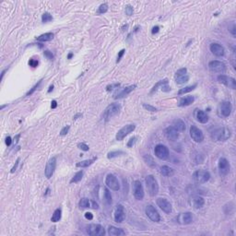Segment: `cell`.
<instances>
[{"mask_svg": "<svg viewBox=\"0 0 236 236\" xmlns=\"http://www.w3.org/2000/svg\"><path fill=\"white\" fill-rule=\"evenodd\" d=\"M81 116H82L81 113H77V115H76L73 117V119H74V120H75V119H78V117H81Z\"/></svg>", "mask_w": 236, "mask_h": 236, "instance_id": "cell-61", "label": "cell"}, {"mask_svg": "<svg viewBox=\"0 0 236 236\" xmlns=\"http://www.w3.org/2000/svg\"><path fill=\"white\" fill-rule=\"evenodd\" d=\"M56 106H57V102H56V101H52L51 108H52V109H55V108H56Z\"/></svg>", "mask_w": 236, "mask_h": 236, "instance_id": "cell-60", "label": "cell"}, {"mask_svg": "<svg viewBox=\"0 0 236 236\" xmlns=\"http://www.w3.org/2000/svg\"><path fill=\"white\" fill-rule=\"evenodd\" d=\"M123 154H124V152L121 151V150L111 151V152H109V153L107 154V158L108 159H113V158H116V157L121 156V155H123Z\"/></svg>", "mask_w": 236, "mask_h": 236, "instance_id": "cell-40", "label": "cell"}, {"mask_svg": "<svg viewBox=\"0 0 236 236\" xmlns=\"http://www.w3.org/2000/svg\"><path fill=\"white\" fill-rule=\"evenodd\" d=\"M90 208L93 209H99V205L94 200H91V206H90Z\"/></svg>", "mask_w": 236, "mask_h": 236, "instance_id": "cell-56", "label": "cell"}, {"mask_svg": "<svg viewBox=\"0 0 236 236\" xmlns=\"http://www.w3.org/2000/svg\"><path fill=\"white\" fill-rule=\"evenodd\" d=\"M85 218L89 220H91L93 219V215H92V213H90V212H86L85 213Z\"/></svg>", "mask_w": 236, "mask_h": 236, "instance_id": "cell-54", "label": "cell"}, {"mask_svg": "<svg viewBox=\"0 0 236 236\" xmlns=\"http://www.w3.org/2000/svg\"><path fill=\"white\" fill-rule=\"evenodd\" d=\"M107 10H108V4L107 3H103V4L99 6L98 10H97V14H103L105 12H107Z\"/></svg>", "mask_w": 236, "mask_h": 236, "instance_id": "cell-39", "label": "cell"}, {"mask_svg": "<svg viewBox=\"0 0 236 236\" xmlns=\"http://www.w3.org/2000/svg\"><path fill=\"white\" fill-rule=\"evenodd\" d=\"M69 129H70V126H64L62 129H61V131H60V135L61 136H65L68 133V131H69Z\"/></svg>", "mask_w": 236, "mask_h": 236, "instance_id": "cell-48", "label": "cell"}, {"mask_svg": "<svg viewBox=\"0 0 236 236\" xmlns=\"http://www.w3.org/2000/svg\"><path fill=\"white\" fill-rule=\"evenodd\" d=\"M218 168H219V172L220 175L225 176L230 172V169H231L230 162H228V159L225 158H219V163H218Z\"/></svg>", "mask_w": 236, "mask_h": 236, "instance_id": "cell-12", "label": "cell"}, {"mask_svg": "<svg viewBox=\"0 0 236 236\" xmlns=\"http://www.w3.org/2000/svg\"><path fill=\"white\" fill-rule=\"evenodd\" d=\"M209 49H210L212 54L216 56H218V57H222L225 54V50H224L223 46H222L220 44L216 43H211L210 46H209Z\"/></svg>", "mask_w": 236, "mask_h": 236, "instance_id": "cell-21", "label": "cell"}, {"mask_svg": "<svg viewBox=\"0 0 236 236\" xmlns=\"http://www.w3.org/2000/svg\"><path fill=\"white\" fill-rule=\"evenodd\" d=\"M97 158H93V159H84V161H81L79 162H78L76 164L77 167H80V168H86V167H89L95 161H96Z\"/></svg>", "mask_w": 236, "mask_h": 236, "instance_id": "cell-30", "label": "cell"}, {"mask_svg": "<svg viewBox=\"0 0 236 236\" xmlns=\"http://www.w3.org/2000/svg\"><path fill=\"white\" fill-rule=\"evenodd\" d=\"M204 204H205V200L203 197L201 196H195L193 197V199H192V205H193V207L194 209H198L200 208H202L204 206Z\"/></svg>", "mask_w": 236, "mask_h": 236, "instance_id": "cell-26", "label": "cell"}, {"mask_svg": "<svg viewBox=\"0 0 236 236\" xmlns=\"http://www.w3.org/2000/svg\"><path fill=\"white\" fill-rule=\"evenodd\" d=\"M126 218V213H125V209L123 207V205H117L115 208V220L117 223H122L124 222V219Z\"/></svg>", "mask_w": 236, "mask_h": 236, "instance_id": "cell-20", "label": "cell"}, {"mask_svg": "<svg viewBox=\"0 0 236 236\" xmlns=\"http://www.w3.org/2000/svg\"><path fill=\"white\" fill-rule=\"evenodd\" d=\"M108 233L110 235H113V236H120V235H125L126 234V232L123 231V229L115 227V226H109Z\"/></svg>", "mask_w": 236, "mask_h": 236, "instance_id": "cell-27", "label": "cell"}, {"mask_svg": "<svg viewBox=\"0 0 236 236\" xmlns=\"http://www.w3.org/2000/svg\"><path fill=\"white\" fill-rule=\"evenodd\" d=\"M79 206L80 209H87V208H90L91 206V200H89L87 197H83L81 198L79 202Z\"/></svg>", "mask_w": 236, "mask_h": 236, "instance_id": "cell-31", "label": "cell"}, {"mask_svg": "<svg viewBox=\"0 0 236 236\" xmlns=\"http://www.w3.org/2000/svg\"><path fill=\"white\" fill-rule=\"evenodd\" d=\"M189 81V76L188 75H183V76H180V77H177L175 79V82H176V84H185V83L188 82Z\"/></svg>", "mask_w": 236, "mask_h": 236, "instance_id": "cell-34", "label": "cell"}, {"mask_svg": "<svg viewBox=\"0 0 236 236\" xmlns=\"http://www.w3.org/2000/svg\"><path fill=\"white\" fill-rule=\"evenodd\" d=\"M190 136L196 143H200L204 140L203 132L195 126H191V127H190Z\"/></svg>", "mask_w": 236, "mask_h": 236, "instance_id": "cell-16", "label": "cell"}, {"mask_svg": "<svg viewBox=\"0 0 236 236\" xmlns=\"http://www.w3.org/2000/svg\"><path fill=\"white\" fill-rule=\"evenodd\" d=\"M41 82H42V80H40L39 82H38V83H37V84H36V85H34V86L32 87V89H30V91H28V92H27V94H26V96H30V95H32V93L34 92V91H35V90L37 89V88H38V87H39V85L41 84Z\"/></svg>", "mask_w": 236, "mask_h": 236, "instance_id": "cell-46", "label": "cell"}, {"mask_svg": "<svg viewBox=\"0 0 236 236\" xmlns=\"http://www.w3.org/2000/svg\"><path fill=\"white\" fill-rule=\"evenodd\" d=\"M53 19V17H52V15L49 13V12H45L43 14V16H42V21L43 22V23H46V22H49Z\"/></svg>", "mask_w": 236, "mask_h": 236, "instance_id": "cell-41", "label": "cell"}, {"mask_svg": "<svg viewBox=\"0 0 236 236\" xmlns=\"http://www.w3.org/2000/svg\"><path fill=\"white\" fill-rule=\"evenodd\" d=\"M11 142H12V139H11V138L10 136H6V139H5V143H6V145L9 147V146H10V144H11Z\"/></svg>", "mask_w": 236, "mask_h": 236, "instance_id": "cell-55", "label": "cell"}, {"mask_svg": "<svg viewBox=\"0 0 236 236\" xmlns=\"http://www.w3.org/2000/svg\"><path fill=\"white\" fill-rule=\"evenodd\" d=\"M78 148L79 149L83 150V151H88L89 149V146L87 145V144H85V143H79L78 144Z\"/></svg>", "mask_w": 236, "mask_h": 236, "instance_id": "cell-45", "label": "cell"}, {"mask_svg": "<svg viewBox=\"0 0 236 236\" xmlns=\"http://www.w3.org/2000/svg\"><path fill=\"white\" fill-rule=\"evenodd\" d=\"M6 105H2L1 107H0V109H1V110H2V109H4V108L6 107Z\"/></svg>", "mask_w": 236, "mask_h": 236, "instance_id": "cell-64", "label": "cell"}, {"mask_svg": "<svg viewBox=\"0 0 236 236\" xmlns=\"http://www.w3.org/2000/svg\"><path fill=\"white\" fill-rule=\"evenodd\" d=\"M56 158L53 157L47 162L46 166H45L44 174H45V177L47 179H50L53 176V174H54L55 170H56Z\"/></svg>", "mask_w": 236, "mask_h": 236, "instance_id": "cell-13", "label": "cell"}, {"mask_svg": "<svg viewBox=\"0 0 236 236\" xmlns=\"http://www.w3.org/2000/svg\"><path fill=\"white\" fill-rule=\"evenodd\" d=\"M120 86V84H112V85H108L107 87H106V90L107 91H110L113 89H118Z\"/></svg>", "mask_w": 236, "mask_h": 236, "instance_id": "cell-52", "label": "cell"}, {"mask_svg": "<svg viewBox=\"0 0 236 236\" xmlns=\"http://www.w3.org/2000/svg\"><path fill=\"white\" fill-rule=\"evenodd\" d=\"M196 118L201 124H206L209 122L208 115L206 113V112H204L202 110H196Z\"/></svg>", "mask_w": 236, "mask_h": 236, "instance_id": "cell-23", "label": "cell"}, {"mask_svg": "<svg viewBox=\"0 0 236 236\" xmlns=\"http://www.w3.org/2000/svg\"><path fill=\"white\" fill-rule=\"evenodd\" d=\"M136 87V85H131V86H128V87H126V88H123V89H116V91L113 93V98H115V99L124 98V97L127 96L129 93H130L133 89H135Z\"/></svg>", "mask_w": 236, "mask_h": 236, "instance_id": "cell-18", "label": "cell"}, {"mask_svg": "<svg viewBox=\"0 0 236 236\" xmlns=\"http://www.w3.org/2000/svg\"><path fill=\"white\" fill-rule=\"evenodd\" d=\"M144 161H145V162L149 167H151V168H155V167H156V163L154 162V159L150 155H145V156H144Z\"/></svg>", "mask_w": 236, "mask_h": 236, "instance_id": "cell-36", "label": "cell"}, {"mask_svg": "<svg viewBox=\"0 0 236 236\" xmlns=\"http://www.w3.org/2000/svg\"><path fill=\"white\" fill-rule=\"evenodd\" d=\"M136 139H138V138H136V136H133V138H131L130 139L128 140V142H127V147L128 148H132L135 145V144H136Z\"/></svg>", "mask_w": 236, "mask_h": 236, "instance_id": "cell-44", "label": "cell"}, {"mask_svg": "<svg viewBox=\"0 0 236 236\" xmlns=\"http://www.w3.org/2000/svg\"><path fill=\"white\" fill-rule=\"evenodd\" d=\"M103 198L106 201L107 204H112V196H111V192L107 188H103Z\"/></svg>", "mask_w": 236, "mask_h": 236, "instance_id": "cell-38", "label": "cell"}, {"mask_svg": "<svg viewBox=\"0 0 236 236\" xmlns=\"http://www.w3.org/2000/svg\"><path fill=\"white\" fill-rule=\"evenodd\" d=\"M159 26H155L153 27V29H152V34H155V33H158L159 32Z\"/></svg>", "mask_w": 236, "mask_h": 236, "instance_id": "cell-58", "label": "cell"}, {"mask_svg": "<svg viewBox=\"0 0 236 236\" xmlns=\"http://www.w3.org/2000/svg\"><path fill=\"white\" fill-rule=\"evenodd\" d=\"M218 81L219 83H222V84L225 85L229 89H236V80L233 78L229 77V76L219 75V76H218Z\"/></svg>", "mask_w": 236, "mask_h": 236, "instance_id": "cell-11", "label": "cell"}, {"mask_svg": "<svg viewBox=\"0 0 236 236\" xmlns=\"http://www.w3.org/2000/svg\"><path fill=\"white\" fill-rule=\"evenodd\" d=\"M105 185L113 191H118L120 189V183L117 177L112 173L107 174V176L105 178Z\"/></svg>", "mask_w": 236, "mask_h": 236, "instance_id": "cell-9", "label": "cell"}, {"mask_svg": "<svg viewBox=\"0 0 236 236\" xmlns=\"http://www.w3.org/2000/svg\"><path fill=\"white\" fill-rule=\"evenodd\" d=\"M133 6H130V5H128L126 6V14L127 15V16H131V15H133Z\"/></svg>", "mask_w": 236, "mask_h": 236, "instance_id": "cell-47", "label": "cell"}, {"mask_svg": "<svg viewBox=\"0 0 236 236\" xmlns=\"http://www.w3.org/2000/svg\"><path fill=\"white\" fill-rule=\"evenodd\" d=\"M177 222L183 225H188L193 222V215L191 212L182 213L177 217Z\"/></svg>", "mask_w": 236, "mask_h": 236, "instance_id": "cell-19", "label": "cell"}, {"mask_svg": "<svg viewBox=\"0 0 236 236\" xmlns=\"http://www.w3.org/2000/svg\"><path fill=\"white\" fill-rule=\"evenodd\" d=\"M145 212H146V215L152 220V222H159V219H161L159 212L156 210V209L152 206V205H148V206L146 207Z\"/></svg>", "mask_w": 236, "mask_h": 236, "instance_id": "cell-17", "label": "cell"}, {"mask_svg": "<svg viewBox=\"0 0 236 236\" xmlns=\"http://www.w3.org/2000/svg\"><path fill=\"white\" fill-rule=\"evenodd\" d=\"M165 84H168V79H163V80H161V81L157 82L156 84L153 86V88H152V89H151V91H150V94H152L153 92H155V91H156L159 88H161V89H162V87L163 85H165Z\"/></svg>", "mask_w": 236, "mask_h": 236, "instance_id": "cell-33", "label": "cell"}, {"mask_svg": "<svg viewBox=\"0 0 236 236\" xmlns=\"http://www.w3.org/2000/svg\"><path fill=\"white\" fill-rule=\"evenodd\" d=\"M53 38H54V33L46 32V33H43L40 36H38L36 38V40L39 41V42H49L53 39Z\"/></svg>", "mask_w": 236, "mask_h": 236, "instance_id": "cell-29", "label": "cell"}, {"mask_svg": "<svg viewBox=\"0 0 236 236\" xmlns=\"http://www.w3.org/2000/svg\"><path fill=\"white\" fill-rule=\"evenodd\" d=\"M29 65L32 67H36L38 65H39V62H38V60H36V59H30L29 61Z\"/></svg>", "mask_w": 236, "mask_h": 236, "instance_id": "cell-49", "label": "cell"}, {"mask_svg": "<svg viewBox=\"0 0 236 236\" xmlns=\"http://www.w3.org/2000/svg\"><path fill=\"white\" fill-rule=\"evenodd\" d=\"M82 176H83V171H79L77 173L75 174V175L73 176V178L70 180V184H77V183H79V181H81L82 179Z\"/></svg>", "mask_w": 236, "mask_h": 236, "instance_id": "cell-37", "label": "cell"}, {"mask_svg": "<svg viewBox=\"0 0 236 236\" xmlns=\"http://www.w3.org/2000/svg\"><path fill=\"white\" fill-rule=\"evenodd\" d=\"M125 52H126L125 49H122V50L118 53V56H117V60H116V62H117V63L121 60V58L123 57V56H124V54H125Z\"/></svg>", "mask_w": 236, "mask_h": 236, "instance_id": "cell-53", "label": "cell"}, {"mask_svg": "<svg viewBox=\"0 0 236 236\" xmlns=\"http://www.w3.org/2000/svg\"><path fill=\"white\" fill-rule=\"evenodd\" d=\"M229 30H230V32H232V34L233 36H235V24L234 23L232 24V27H229Z\"/></svg>", "mask_w": 236, "mask_h": 236, "instance_id": "cell-57", "label": "cell"}, {"mask_svg": "<svg viewBox=\"0 0 236 236\" xmlns=\"http://www.w3.org/2000/svg\"><path fill=\"white\" fill-rule=\"evenodd\" d=\"M143 108L147 111H149V112H157L156 107H154V106H152V105H149V104H147V103H143Z\"/></svg>", "mask_w": 236, "mask_h": 236, "instance_id": "cell-42", "label": "cell"}, {"mask_svg": "<svg viewBox=\"0 0 236 236\" xmlns=\"http://www.w3.org/2000/svg\"><path fill=\"white\" fill-rule=\"evenodd\" d=\"M161 173L162 174L163 176H166V177H170V176H172L173 173H174V170L171 167L167 166V165H163L161 167Z\"/></svg>", "mask_w": 236, "mask_h": 236, "instance_id": "cell-28", "label": "cell"}, {"mask_svg": "<svg viewBox=\"0 0 236 236\" xmlns=\"http://www.w3.org/2000/svg\"><path fill=\"white\" fill-rule=\"evenodd\" d=\"M156 203L158 205V207L161 209L163 212H165L166 214H170L172 210V204L168 199L164 198V197H159L156 200Z\"/></svg>", "mask_w": 236, "mask_h": 236, "instance_id": "cell-15", "label": "cell"}, {"mask_svg": "<svg viewBox=\"0 0 236 236\" xmlns=\"http://www.w3.org/2000/svg\"><path fill=\"white\" fill-rule=\"evenodd\" d=\"M187 72V69L185 67H183V68H180V69H178L176 72H175V76H176V78L177 77H180V76H183V75H185Z\"/></svg>", "mask_w": 236, "mask_h": 236, "instance_id": "cell-43", "label": "cell"}, {"mask_svg": "<svg viewBox=\"0 0 236 236\" xmlns=\"http://www.w3.org/2000/svg\"><path fill=\"white\" fill-rule=\"evenodd\" d=\"M154 154L158 159L165 161V159H168V157L170 155L169 149L167 148L165 145H162V144H158V145H156L154 148Z\"/></svg>", "mask_w": 236, "mask_h": 236, "instance_id": "cell-5", "label": "cell"}, {"mask_svg": "<svg viewBox=\"0 0 236 236\" xmlns=\"http://www.w3.org/2000/svg\"><path fill=\"white\" fill-rule=\"evenodd\" d=\"M209 67L210 71L214 72V73H224L226 71V65L222 62V61H218V60H214V61H210L209 64Z\"/></svg>", "mask_w": 236, "mask_h": 236, "instance_id": "cell-10", "label": "cell"}, {"mask_svg": "<svg viewBox=\"0 0 236 236\" xmlns=\"http://www.w3.org/2000/svg\"><path fill=\"white\" fill-rule=\"evenodd\" d=\"M133 194L136 199L142 200L144 197V188L141 184V182L136 180L133 183Z\"/></svg>", "mask_w": 236, "mask_h": 236, "instance_id": "cell-14", "label": "cell"}, {"mask_svg": "<svg viewBox=\"0 0 236 236\" xmlns=\"http://www.w3.org/2000/svg\"><path fill=\"white\" fill-rule=\"evenodd\" d=\"M212 139L215 141H225L231 136V130L226 127H220L213 131L211 134Z\"/></svg>", "mask_w": 236, "mask_h": 236, "instance_id": "cell-2", "label": "cell"}, {"mask_svg": "<svg viewBox=\"0 0 236 236\" xmlns=\"http://www.w3.org/2000/svg\"><path fill=\"white\" fill-rule=\"evenodd\" d=\"M43 55H44L45 56H46L48 59H50V60H52L53 58H54V56H53L52 52H50V51H48V50L44 51V52H43Z\"/></svg>", "mask_w": 236, "mask_h": 236, "instance_id": "cell-51", "label": "cell"}, {"mask_svg": "<svg viewBox=\"0 0 236 236\" xmlns=\"http://www.w3.org/2000/svg\"><path fill=\"white\" fill-rule=\"evenodd\" d=\"M121 110V105L119 103H111L110 105H108L106 109L104 110L103 113V119L105 121H108L111 118L115 117V115H117L118 113H120Z\"/></svg>", "mask_w": 236, "mask_h": 236, "instance_id": "cell-3", "label": "cell"}, {"mask_svg": "<svg viewBox=\"0 0 236 236\" xmlns=\"http://www.w3.org/2000/svg\"><path fill=\"white\" fill-rule=\"evenodd\" d=\"M136 128V126L134 124H128V125H126L125 126L122 127L120 130L116 133V136H115V139L118 140V141H122L123 140L126 136L132 133Z\"/></svg>", "mask_w": 236, "mask_h": 236, "instance_id": "cell-7", "label": "cell"}, {"mask_svg": "<svg viewBox=\"0 0 236 236\" xmlns=\"http://www.w3.org/2000/svg\"><path fill=\"white\" fill-rule=\"evenodd\" d=\"M72 56H73V54H72V53H70V54L67 56V59H71Z\"/></svg>", "mask_w": 236, "mask_h": 236, "instance_id": "cell-62", "label": "cell"}, {"mask_svg": "<svg viewBox=\"0 0 236 236\" xmlns=\"http://www.w3.org/2000/svg\"><path fill=\"white\" fill-rule=\"evenodd\" d=\"M164 134H165V136L169 140H177V139L179 138V133L176 129H174L172 126L167 127L165 130H164Z\"/></svg>", "mask_w": 236, "mask_h": 236, "instance_id": "cell-22", "label": "cell"}, {"mask_svg": "<svg viewBox=\"0 0 236 236\" xmlns=\"http://www.w3.org/2000/svg\"><path fill=\"white\" fill-rule=\"evenodd\" d=\"M172 126L176 129L178 132H183L185 130V122L181 120V119H175L172 121Z\"/></svg>", "mask_w": 236, "mask_h": 236, "instance_id": "cell-24", "label": "cell"}, {"mask_svg": "<svg viewBox=\"0 0 236 236\" xmlns=\"http://www.w3.org/2000/svg\"><path fill=\"white\" fill-rule=\"evenodd\" d=\"M61 217H62V210L61 209H56L53 214L52 218H51V222H57L61 219Z\"/></svg>", "mask_w": 236, "mask_h": 236, "instance_id": "cell-32", "label": "cell"}, {"mask_svg": "<svg viewBox=\"0 0 236 236\" xmlns=\"http://www.w3.org/2000/svg\"><path fill=\"white\" fill-rule=\"evenodd\" d=\"M232 105L231 102L224 101V102H222L219 103L218 112H219V115L220 116H222V117L230 116V115L232 113Z\"/></svg>", "mask_w": 236, "mask_h": 236, "instance_id": "cell-6", "label": "cell"}, {"mask_svg": "<svg viewBox=\"0 0 236 236\" xmlns=\"http://www.w3.org/2000/svg\"><path fill=\"white\" fill-rule=\"evenodd\" d=\"M194 102H195V97L191 96V95H188V96L181 98L178 105L181 106V107H183V106H188L190 104H192Z\"/></svg>", "mask_w": 236, "mask_h": 236, "instance_id": "cell-25", "label": "cell"}, {"mask_svg": "<svg viewBox=\"0 0 236 236\" xmlns=\"http://www.w3.org/2000/svg\"><path fill=\"white\" fill-rule=\"evenodd\" d=\"M145 181H146V186L148 189L149 195L150 196H155L159 193V185H158L157 180L155 179L153 175L149 174V175L146 177Z\"/></svg>", "mask_w": 236, "mask_h": 236, "instance_id": "cell-1", "label": "cell"}, {"mask_svg": "<svg viewBox=\"0 0 236 236\" xmlns=\"http://www.w3.org/2000/svg\"><path fill=\"white\" fill-rule=\"evenodd\" d=\"M53 88H54V86H53V85H52V86L50 87V89H49V90H48V92H51V91L53 90Z\"/></svg>", "mask_w": 236, "mask_h": 236, "instance_id": "cell-63", "label": "cell"}, {"mask_svg": "<svg viewBox=\"0 0 236 236\" xmlns=\"http://www.w3.org/2000/svg\"><path fill=\"white\" fill-rule=\"evenodd\" d=\"M196 87V84H194V85H191V86H186L185 88L181 89L179 91H178V94L179 95H183V94H185V93H188L190 91H192L193 89H195Z\"/></svg>", "mask_w": 236, "mask_h": 236, "instance_id": "cell-35", "label": "cell"}, {"mask_svg": "<svg viewBox=\"0 0 236 236\" xmlns=\"http://www.w3.org/2000/svg\"><path fill=\"white\" fill-rule=\"evenodd\" d=\"M193 179L197 184H205L210 179V173L206 170H197L193 173Z\"/></svg>", "mask_w": 236, "mask_h": 236, "instance_id": "cell-4", "label": "cell"}, {"mask_svg": "<svg viewBox=\"0 0 236 236\" xmlns=\"http://www.w3.org/2000/svg\"><path fill=\"white\" fill-rule=\"evenodd\" d=\"M19 161H20V159L18 158V159H17V161H16V162H15L14 166L12 167V169H11V171H10L11 173H14L15 172H16V170H17V168H18V165H19Z\"/></svg>", "mask_w": 236, "mask_h": 236, "instance_id": "cell-50", "label": "cell"}, {"mask_svg": "<svg viewBox=\"0 0 236 236\" xmlns=\"http://www.w3.org/2000/svg\"><path fill=\"white\" fill-rule=\"evenodd\" d=\"M19 138H20V135H19H19H17V136L14 138V140H13V141H14V144H15V145H16V144L18 143V141H19Z\"/></svg>", "mask_w": 236, "mask_h": 236, "instance_id": "cell-59", "label": "cell"}, {"mask_svg": "<svg viewBox=\"0 0 236 236\" xmlns=\"http://www.w3.org/2000/svg\"><path fill=\"white\" fill-rule=\"evenodd\" d=\"M86 232L89 235L92 236H102L105 234L104 228L100 224H89L87 226Z\"/></svg>", "mask_w": 236, "mask_h": 236, "instance_id": "cell-8", "label": "cell"}]
</instances>
